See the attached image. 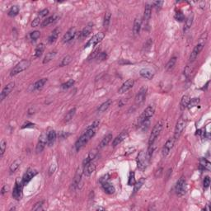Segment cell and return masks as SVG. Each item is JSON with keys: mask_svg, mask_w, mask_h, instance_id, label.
<instances>
[{"mask_svg": "<svg viewBox=\"0 0 211 211\" xmlns=\"http://www.w3.org/2000/svg\"><path fill=\"white\" fill-rule=\"evenodd\" d=\"M95 133H96V130L95 129H86V131L84 132V134H82L75 143V149H76V150L79 151L94 136Z\"/></svg>", "mask_w": 211, "mask_h": 211, "instance_id": "cell-1", "label": "cell"}, {"mask_svg": "<svg viewBox=\"0 0 211 211\" xmlns=\"http://www.w3.org/2000/svg\"><path fill=\"white\" fill-rule=\"evenodd\" d=\"M187 119L185 116L182 115L179 119H178L177 122V125H176V127H175V131H174V139H179V137L182 135V134L183 130H185L186 128V125H187Z\"/></svg>", "mask_w": 211, "mask_h": 211, "instance_id": "cell-2", "label": "cell"}, {"mask_svg": "<svg viewBox=\"0 0 211 211\" xmlns=\"http://www.w3.org/2000/svg\"><path fill=\"white\" fill-rule=\"evenodd\" d=\"M163 128V120L158 121V123L154 125V129H153L152 132H151V134H150V136H149V145H152V144H154V143L155 142V140H156L157 138L158 137V135H159L160 133L162 132Z\"/></svg>", "mask_w": 211, "mask_h": 211, "instance_id": "cell-3", "label": "cell"}, {"mask_svg": "<svg viewBox=\"0 0 211 211\" xmlns=\"http://www.w3.org/2000/svg\"><path fill=\"white\" fill-rule=\"evenodd\" d=\"M30 64H31V62H30L29 60H27V59L22 60L21 62L18 63V64L13 68V69L10 73V75H11V76H15V75L18 74L20 73H22V71L26 70V69L30 66Z\"/></svg>", "mask_w": 211, "mask_h": 211, "instance_id": "cell-4", "label": "cell"}, {"mask_svg": "<svg viewBox=\"0 0 211 211\" xmlns=\"http://www.w3.org/2000/svg\"><path fill=\"white\" fill-rule=\"evenodd\" d=\"M154 112H155V107L154 106H149L148 107L145 108V110H144V112L142 113V115H140L138 119V125H139L140 123H142L143 121L147 120H150V118L154 115Z\"/></svg>", "mask_w": 211, "mask_h": 211, "instance_id": "cell-5", "label": "cell"}, {"mask_svg": "<svg viewBox=\"0 0 211 211\" xmlns=\"http://www.w3.org/2000/svg\"><path fill=\"white\" fill-rule=\"evenodd\" d=\"M147 158H146V154L144 151H140L137 157V167L140 171L144 172L147 168Z\"/></svg>", "mask_w": 211, "mask_h": 211, "instance_id": "cell-6", "label": "cell"}, {"mask_svg": "<svg viewBox=\"0 0 211 211\" xmlns=\"http://www.w3.org/2000/svg\"><path fill=\"white\" fill-rule=\"evenodd\" d=\"M186 179L184 177H182L177 182L175 190H176V193L179 196H182L186 194Z\"/></svg>", "mask_w": 211, "mask_h": 211, "instance_id": "cell-7", "label": "cell"}, {"mask_svg": "<svg viewBox=\"0 0 211 211\" xmlns=\"http://www.w3.org/2000/svg\"><path fill=\"white\" fill-rule=\"evenodd\" d=\"M104 36H105V34L103 33V32L96 33V35H94V36L87 41V43L85 45L84 48H88V47H90V46H95V45H97L99 42H101V41L103 40V38H104Z\"/></svg>", "mask_w": 211, "mask_h": 211, "instance_id": "cell-8", "label": "cell"}, {"mask_svg": "<svg viewBox=\"0 0 211 211\" xmlns=\"http://www.w3.org/2000/svg\"><path fill=\"white\" fill-rule=\"evenodd\" d=\"M46 144H47V133H43L39 138L38 143H37L36 148V154L41 153Z\"/></svg>", "mask_w": 211, "mask_h": 211, "instance_id": "cell-9", "label": "cell"}, {"mask_svg": "<svg viewBox=\"0 0 211 211\" xmlns=\"http://www.w3.org/2000/svg\"><path fill=\"white\" fill-rule=\"evenodd\" d=\"M23 184L22 182H17L15 184V187L13 188V197L15 200L19 201L22 197V190H23Z\"/></svg>", "mask_w": 211, "mask_h": 211, "instance_id": "cell-10", "label": "cell"}, {"mask_svg": "<svg viewBox=\"0 0 211 211\" xmlns=\"http://www.w3.org/2000/svg\"><path fill=\"white\" fill-rule=\"evenodd\" d=\"M147 87H143L140 88V90L138 92L137 95L135 96V103L137 105H141L146 98V94H147Z\"/></svg>", "mask_w": 211, "mask_h": 211, "instance_id": "cell-11", "label": "cell"}, {"mask_svg": "<svg viewBox=\"0 0 211 211\" xmlns=\"http://www.w3.org/2000/svg\"><path fill=\"white\" fill-rule=\"evenodd\" d=\"M14 87H15L14 82H9L8 84H7V85L3 87V91H2V92H1V95H0V99H1V101H3L5 98H6L7 96L9 95L10 93L12 92V91L13 90Z\"/></svg>", "mask_w": 211, "mask_h": 211, "instance_id": "cell-12", "label": "cell"}, {"mask_svg": "<svg viewBox=\"0 0 211 211\" xmlns=\"http://www.w3.org/2000/svg\"><path fill=\"white\" fill-rule=\"evenodd\" d=\"M175 142H176V139H174V137L170 138V139H168V141L166 142V144H164V146H163V150H162V154H163V157L168 156V154L170 153V151H171L172 149L173 148Z\"/></svg>", "mask_w": 211, "mask_h": 211, "instance_id": "cell-13", "label": "cell"}, {"mask_svg": "<svg viewBox=\"0 0 211 211\" xmlns=\"http://www.w3.org/2000/svg\"><path fill=\"white\" fill-rule=\"evenodd\" d=\"M204 46H205V44L200 43V42L197 44L195 46V48L193 49L191 54V55H190V59H189L190 62H194V61L196 60V59L197 56L199 55V54L201 52V50H203V48H204Z\"/></svg>", "mask_w": 211, "mask_h": 211, "instance_id": "cell-14", "label": "cell"}, {"mask_svg": "<svg viewBox=\"0 0 211 211\" xmlns=\"http://www.w3.org/2000/svg\"><path fill=\"white\" fill-rule=\"evenodd\" d=\"M134 82L133 79H128L127 81H125L121 86L119 88L118 90V93L120 94H123V93H125L129 91L130 89H131L133 86H134Z\"/></svg>", "mask_w": 211, "mask_h": 211, "instance_id": "cell-15", "label": "cell"}, {"mask_svg": "<svg viewBox=\"0 0 211 211\" xmlns=\"http://www.w3.org/2000/svg\"><path fill=\"white\" fill-rule=\"evenodd\" d=\"M36 174H37V172L36 170H34L32 168H29L28 170L27 171V173L24 174L23 177H22V184L23 185H27Z\"/></svg>", "mask_w": 211, "mask_h": 211, "instance_id": "cell-16", "label": "cell"}, {"mask_svg": "<svg viewBox=\"0 0 211 211\" xmlns=\"http://www.w3.org/2000/svg\"><path fill=\"white\" fill-rule=\"evenodd\" d=\"M127 137H128V132H127V130L122 131L119 135H117V136L115 137V139H114L113 142H112V146H113V147H116V146L119 145L121 142H123Z\"/></svg>", "mask_w": 211, "mask_h": 211, "instance_id": "cell-17", "label": "cell"}, {"mask_svg": "<svg viewBox=\"0 0 211 211\" xmlns=\"http://www.w3.org/2000/svg\"><path fill=\"white\" fill-rule=\"evenodd\" d=\"M75 35H76V28L75 27L70 28L63 36V42L66 43V42L70 41L75 36Z\"/></svg>", "mask_w": 211, "mask_h": 211, "instance_id": "cell-18", "label": "cell"}, {"mask_svg": "<svg viewBox=\"0 0 211 211\" xmlns=\"http://www.w3.org/2000/svg\"><path fill=\"white\" fill-rule=\"evenodd\" d=\"M83 167H84L83 168V174L86 177H90L96 170V165L92 163H88V164H87V165L83 166Z\"/></svg>", "mask_w": 211, "mask_h": 211, "instance_id": "cell-19", "label": "cell"}, {"mask_svg": "<svg viewBox=\"0 0 211 211\" xmlns=\"http://www.w3.org/2000/svg\"><path fill=\"white\" fill-rule=\"evenodd\" d=\"M139 74L146 79H152L154 76V72L150 68H143L139 71Z\"/></svg>", "mask_w": 211, "mask_h": 211, "instance_id": "cell-20", "label": "cell"}, {"mask_svg": "<svg viewBox=\"0 0 211 211\" xmlns=\"http://www.w3.org/2000/svg\"><path fill=\"white\" fill-rule=\"evenodd\" d=\"M82 173H83V169L78 168L77 173H76V175H75V177L73 178V182L72 184V187H73V189H75L78 187V185H79V182L81 181Z\"/></svg>", "mask_w": 211, "mask_h": 211, "instance_id": "cell-21", "label": "cell"}, {"mask_svg": "<svg viewBox=\"0 0 211 211\" xmlns=\"http://www.w3.org/2000/svg\"><path fill=\"white\" fill-rule=\"evenodd\" d=\"M56 136H57V134L54 130H50V132L47 133V144L49 146H52L56 139Z\"/></svg>", "mask_w": 211, "mask_h": 211, "instance_id": "cell-22", "label": "cell"}, {"mask_svg": "<svg viewBox=\"0 0 211 211\" xmlns=\"http://www.w3.org/2000/svg\"><path fill=\"white\" fill-rule=\"evenodd\" d=\"M102 189H103V191H104L106 194H108V195L114 194V192L115 191V187H113L111 184L108 182L102 183Z\"/></svg>", "mask_w": 211, "mask_h": 211, "instance_id": "cell-23", "label": "cell"}, {"mask_svg": "<svg viewBox=\"0 0 211 211\" xmlns=\"http://www.w3.org/2000/svg\"><path fill=\"white\" fill-rule=\"evenodd\" d=\"M141 26H142V21L139 18H135L134 22V27H133V33L134 36L139 35L140 32Z\"/></svg>", "mask_w": 211, "mask_h": 211, "instance_id": "cell-24", "label": "cell"}, {"mask_svg": "<svg viewBox=\"0 0 211 211\" xmlns=\"http://www.w3.org/2000/svg\"><path fill=\"white\" fill-rule=\"evenodd\" d=\"M92 28H93V24H92V23H89L87 27H85L84 28L82 29V31L81 33H80L81 38H85L87 36H88L92 32Z\"/></svg>", "mask_w": 211, "mask_h": 211, "instance_id": "cell-25", "label": "cell"}, {"mask_svg": "<svg viewBox=\"0 0 211 211\" xmlns=\"http://www.w3.org/2000/svg\"><path fill=\"white\" fill-rule=\"evenodd\" d=\"M151 13H152V5L147 3L145 5L144 13V20L145 22H149V20L151 17Z\"/></svg>", "mask_w": 211, "mask_h": 211, "instance_id": "cell-26", "label": "cell"}, {"mask_svg": "<svg viewBox=\"0 0 211 211\" xmlns=\"http://www.w3.org/2000/svg\"><path fill=\"white\" fill-rule=\"evenodd\" d=\"M211 164L210 161H208L205 158H201L200 159V168L203 169V170H207L210 171V170Z\"/></svg>", "mask_w": 211, "mask_h": 211, "instance_id": "cell-27", "label": "cell"}, {"mask_svg": "<svg viewBox=\"0 0 211 211\" xmlns=\"http://www.w3.org/2000/svg\"><path fill=\"white\" fill-rule=\"evenodd\" d=\"M111 139H112V134H108L107 135H106L105 137H104V138L102 139V140L101 141V143H100L99 145H98V149H102V148H104L105 146H106L107 144L110 143Z\"/></svg>", "mask_w": 211, "mask_h": 211, "instance_id": "cell-28", "label": "cell"}, {"mask_svg": "<svg viewBox=\"0 0 211 211\" xmlns=\"http://www.w3.org/2000/svg\"><path fill=\"white\" fill-rule=\"evenodd\" d=\"M47 82V78H42V79H40L37 82H36L32 85V89L33 91L35 90H40L41 89L44 87V85L45 84V82Z\"/></svg>", "mask_w": 211, "mask_h": 211, "instance_id": "cell-29", "label": "cell"}, {"mask_svg": "<svg viewBox=\"0 0 211 211\" xmlns=\"http://www.w3.org/2000/svg\"><path fill=\"white\" fill-rule=\"evenodd\" d=\"M59 28H55L54 31H53L50 36H49L48 38V42L50 44L54 43L56 40L58 39V36H59Z\"/></svg>", "mask_w": 211, "mask_h": 211, "instance_id": "cell-30", "label": "cell"}, {"mask_svg": "<svg viewBox=\"0 0 211 211\" xmlns=\"http://www.w3.org/2000/svg\"><path fill=\"white\" fill-rule=\"evenodd\" d=\"M21 163H22V160H21V159H17V160H15L14 162L12 163L11 166H10L9 168L10 173H14L17 170V168L20 167Z\"/></svg>", "mask_w": 211, "mask_h": 211, "instance_id": "cell-31", "label": "cell"}, {"mask_svg": "<svg viewBox=\"0 0 211 211\" xmlns=\"http://www.w3.org/2000/svg\"><path fill=\"white\" fill-rule=\"evenodd\" d=\"M193 18H194V16H193L192 13H191V14L189 15V17L187 18V20H186V24H185V27H184V32L187 31L189 29L191 28L192 23H193Z\"/></svg>", "mask_w": 211, "mask_h": 211, "instance_id": "cell-32", "label": "cell"}, {"mask_svg": "<svg viewBox=\"0 0 211 211\" xmlns=\"http://www.w3.org/2000/svg\"><path fill=\"white\" fill-rule=\"evenodd\" d=\"M45 50V45L44 44H39L35 50V57L39 58L42 54V53Z\"/></svg>", "mask_w": 211, "mask_h": 211, "instance_id": "cell-33", "label": "cell"}, {"mask_svg": "<svg viewBox=\"0 0 211 211\" xmlns=\"http://www.w3.org/2000/svg\"><path fill=\"white\" fill-rule=\"evenodd\" d=\"M190 101H191V97L188 96V95L183 96L182 100H181V107H182V109L187 108L188 105H189V103H190Z\"/></svg>", "mask_w": 211, "mask_h": 211, "instance_id": "cell-34", "label": "cell"}, {"mask_svg": "<svg viewBox=\"0 0 211 211\" xmlns=\"http://www.w3.org/2000/svg\"><path fill=\"white\" fill-rule=\"evenodd\" d=\"M145 182V178H141L139 179V182H136L134 185V194L138 192L140 190V188L143 187V185Z\"/></svg>", "mask_w": 211, "mask_h": 211, "instance_id": "cell-35", "label": "cell"}, {"mask_svg": "<svg viewBox=\"0 0 211 211\" xmlns=\"http://www.w3.org/2000/svg\"><path fill=\"white\" fill-rule=\"evenodd\" d=\"M96 152H91L90 154H88V156L83 160V162H82V166H85L87 164L92 163V160L95 158V157H96Z\"/></svg>", "mask_w": 211, "mask_h": 211, "instance_id": "cell-36", "label": "cell"}, {"mask_svg": "<svg viewBox=\"0 0 211 211\" xmlns=\"http://www.w3.org/2000/svg\"><path fill=\"white\" fill-rule=\"evenodd\" d=\"M177 58L176 57V56H174V57H172L169 59V61H168L167 65H166V69H167L168 71L172 70L173 67L175 66V64H176V63H177Z\"/></svg>", "mask_w": 211, "mask_h": 211, "instance_id": "cell-37", "label": "cell"}, {"mask_svg": "<svg viewBox=\"0 0 211 211\" xmlns=\"http://www.w3.org/2000/svg\"><path fill=\"white\" fill-rule=\"evenodd\" d=\"M75 112H76V108H73V109L69 110L64 116V122H68V121H70V120H72L73 117L75 115Z\"/></svg>", "mask_w": 211, "mask_h": 211, "instance_id": "cell-38", "label": "cell"}, {"mask_svg": "<svg viewBox=\"0 0 211 211\" xmlns=\"http://www.w3.org/2000/svg\"><path fill=\"white\" fill-rule=\"evenodd\" d=\"M56 20V17L55 16H51V17H49L46 19H45L43 21V22L41 23V27H47L49 25H50L53 23L54 21Z\"/></svg>", "mask_w": 211, "mask_h": 211, "instance_id": "cell-39", "label": "cell"}, {"mask_svg": "<svg viewBox=\"0 0 211 211\" xmlns=\"http://www.w3.org/2000/svg\"><path fill=\"white\" fill-rule=\"evenodd\" d=\"M110 104H111V100H107V101H105L104 103H102V104L99 106L98 111H99V112H104V111H106V110L110 107Z\"/></svg>", "mask_w": 211, "mask_h": 211, "instance_id": "cell-40", "label": "cell"}, {"mask_svg": "<svg viewBox=\"0 0 211 211\" xmlns=\"http://www.w3.org/2000/svg\"><path fill=\"white\" fill-rule=\"evenodd\" d=\"M110 18H111V14H110L109 12L106 13L105 16H104V20H103V27L105 28H107L108 26L110 24Z\"/></svg>", "mask_w": 211, "mask_h": 211, "instance_id": "cell-41", "label": "cell"}, {"mask_svg": "<svg viewBox=\"0 0 211 211\" xmlns=\"http://www.w3.org/2000/svg\"><path fill=\"white\" fill-rule=\"evenodd\" d=\"M19 13V8L17 6H13L8 11V16L9 17H15Z\"/></svg>", "mask_w": 211, "mask_h": 211, "instance_id": "cell-42", "label": "cell"}, {"mask_svg": "<svg viewBox=\"0 0 211 211\" xmlns=\"http://www.w3.org/2000/svg\"><path fill=\"white\" fill-rule=\"evenodd\" d=\"M55 54H56V52H55V51H53V52H49L48 54L45 55V59H44L43 64H46V63L50 62L51 59H53V58L55 56Z\"/></svg>", "mask_w": 211, "mask_h": 211, "instance_id": "cell-43", "label": "cell"}, {"mask_svg": "<svg viewBox=\"0 0 211 211\" xmlns=\"http://www.w3.org/2000/svg\"><path fill=\"white\" fill-rule=\"evenodd\" d=\"M6 146H7V143L5 141L4 139H2L1 140V143H0V149H1V151H0V157L2 158L3 156V154L5 153V150H6Z\"/></svg>", "mask_w": 211, "mask_h": 211, "instance_id": "cell-44", "label": "cell"}, {"mask_svg": "<svg viewBox=\"0 0 211 211\" xmlns=\"http://www.w3.org/2000/svg\"><path fill=\"white\" fill-rule=\"evenodd\" d=\"M72 57L70 55H66L65 57L64 58L62 59V62H61V66H66L68 64H69L71 61H72Z\"/></svg>", "mask_w": 211, "mask_h": 211, "instance_id": "cell-45", "label": "cell"}, {"mask_svg": "<svg viewBox=\"0 0 211 211\" xmlns=\"http://www.w3.org/2000/svg\"><path fill=\"white\" fill-rule=\"evenodd\" d=\"M73 84H74V80L69 79V80L66 82L63 83L62 85H61V87L64 88V89H68V88H70Z\"/></svg>", "mask_w": 211, "mask_h": 211, "instance_id": "cell-46", "label": "cell"}, {"mask_svg": "<svg viewBox=\"0 0 211 211\" xmlns=\"http://www.w3.org/2000/svg\"><path fill=\"white\" fill-rule=\"evenodd\" d=\"M135 182H136V181H135V177H134V172H131L130 174V177H129L128 185L129 186H134Z\"/></svg>", "mask_w": 211, "mask_h": 211, "instance_id": "cell-47", "label": "cell"}, {"mask_svg": "<svg viewBox=\"0 0 211 211\" xmlns=\"http://www.w3.org/2000/svg\"><path fill=\"white\" fill-rule=\"evenodd\" d=\"M106 57H107L106 53L101 52L97 54V56L96 57V59H97V61H100V62H101V61H103V60L106 59Z\"/></svg>", "mask_w": 211, "mask_h": 211, "instance_id": "cell-48", "label": "cell"}, {"mask_svg": "<svg viewBox=\"0 0 211 211\" xmlns=\"http://www.w3.org/2000/svg\"><path fill=\"white\" fill-rule=\"evenodd\" d=\"M40 36H41V32L38 31H35L33 32H31V35H30V37L33 41H36Z\"/></svg>", "mask_w": 211, "mask_h": 211, "instance_id": "cell-49", "label": "cell"}, {"mask_svg": "<svg viewBox=\"0 0 211 211\" xmlns=\"http://www.w3.org/2000/svg\"><path fill=\"white\" fill-rule=\"evenodd\" d=\"M199 98H194V99H191V101H190V103H189V105H188V108H191L193 106H196L198 105V103H199Z\"/></svg>", "mask_w": 211, "mask_h": 211, "instance_id": "cell-50", "label": "cell"}, {"mask_svg": "<svg viewBox=\"0 0 211 211\" xmlns=\"http://www.w3.org/2000/svg\"><path fill=\"white\" fill-rule=\"evenodd\" d=\"M42 205H43V201L37 202V203H36V204L35 205V206L32 208V210H36V211L42 210H43V208H42Z\"/></svg>", "mask_w": 211, "mask_h": 211, "instance_id": "cell-51", "label": "cell"}, {"mask_svg": "<svg viewBox=\"0 0 211 211\" xmlns=\"http://www.w3.org/2000/svg\"><path fill=\"white\" fill-rule=\"evenodd\" d=\"M175 18L177 19V21L178 22H182L183 20L185 19V17H184V15H183L182 13H181V12H178L176 13V16H175Z\"/></svg>", "mask_w": 211, "mask_h": 211, "instance_id": "cell-52", "label": "cell"}, {"mask_svg": "<svg viewBox=\"0 0 211 211\" xmlns=\"http://www.w3.org/2000/svg\"><path fill=\"white\" fill-rule=\"evenodd\" d=\"M56 168H57L56 163H52V164L50 165V167L49 168V174H50V176H51L52 174L54 173L55 170H56Z\"/></svg>", "mask_w": 211, "mask_h": 211, "instance_id": "cell-53", "label": "cell"}, {"mask_svg": "<svg viewBox=\"0 0 211 211\" xmlns=\"http://www.w3.org/2000/svg\"><path fill=\"white\" fill-rule=\"evenodd\" d=\"M192 73V69H191V67L190 66V65H188V66H187L186 67V68H185V70H184V74L186 75V77H189L191 74Z\"/></svg>", "mask_w": 211, "mask_h": 211, "instance_id": "cell-54", "label": "cell"}, {"mask_svg": "<svg viewBox=\"0 0 211 211\" xmlns=\"http://www.w3.org/2000/svg\"><path fill=\"white\" fill-rule=\"evenodd\" d=\"M203 185H204V189H207L208 187H210V179L209 177H205Z\"/></svg>", "mask_w": 211, "mask_h": 211, "instance_id": "cell-55", "label": "cell"}, {"mask_svg": "<svg viewBox=\"0 0 211 211\" xmlns=\"http://www.w3.org/2000/svg\"><path fill=\"white\" fill-rule=\"evenodd\" d=\"M99 51H100V49H96V50H95V51L92 53V54L89 55V57H88L87 59H88V60H90V59H95V58L97 56V54H99Z\"/></svg>", "mask_w": 211, "mask_h": 211, "instance_id": "cell-56", "label": "cell"}, {"mask_svg": "<svg viewBox=\"0 0 211 211\" xmlns=\"http://www.w3.org/2000/svg\"><path fill=\"white\" fill-rule=\"evenodd\" d=\"M40 22H41V18L37 17H36L35 19L33 20V22H31V26L33 27H37L40 25Z\"/></svg>", "mask_w": 211, "mask_h": 211, "instance_id": "cell-57", "label": "cell"}, {"mask_svg": "<svg viewBox=\"0 0 211 211\" xmlns=\"http://www.w3.org/2000/svg\"><path fill=\"white\" fill-rule=\"evenodd\" d=\"M162 174H163V168H159L158 170L155 172V177H160L162 176Z\"/></svg>", "mask_w": 211, "mask_h": 211, "instance_id": "cell-58", "label": "cell"}, {"mask_svg": "<svg viewBox=\"0 0 211 211\" xmlns=\"http://www.w3.org/2000/svg\"><path fill=\"white\" fill-rule=\"evenodd\" d=\"M48 13H49L48 9H43L42 11H41V12L39 13V17H45Z\"/></svg>", "mask_w": 211, "mask_h": 211, "instance_id": "cell-59", "label": "cell"}, {"mask_svg": "<svg viewBox=\"0 0 211 211\" xmlns=\"http://www.w3.org/2000/svg\"><path fill=\"white\" fill-rule=\"evenodd\" d=\"M163 1H157V2H154V6L156 8H160L163 5Z\"/></svg>", "mask_w": 211, "mask_h": 211, "instance_id": "cell-60", "label": "cell"}, {"mask_svg": "<svg viewBox=\"0 0 211 211\" xmlns=\"http://www.w3.org/2000/svg\"><path fill=\"white\" fill-rule=\"evenodd\" d=\"M8 188L7 187L6 185H4L3 187H2V190H1V194H2V195H4L5 193H7V192H8Z\"/></svg>", "mask_w": 211, "mask_h": 211, "instance_id": "cell-61", "label": "cell"}, {"mask_svg": "<svg viewBox=\"0 0 211 211\" xmlns=\"http://www.w3.org/2000/svg\"><path fill=\"white\" fill-rule=\"evenodd\" d=\"M108 177H109V176H108V174H106V175H105L104 177H102L100 179V182H101V183L106 182V180L108 179Z\"/></svg>", "mask_w": 211, "mask_h": 211, "instance_id": "cell-62", "label": "cell"}, {"mask_svg": "<svg viewBox=\"0 0 211 211\" xmlns=\"http://www.w3.org/2000/svg\"><path fill=\"white\" fill-rule=\"evenodd\" d=\"M28 128V127H34V124H31V123H27V124H25V125H23L22 126V128L23 129V128Z\"/></svg>", "mask_w": 211, "mask_h": 211, "instance_id": "cell-63", "label": "cell"}]
</instances>
